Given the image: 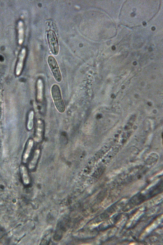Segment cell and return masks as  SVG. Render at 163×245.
<instances>
[{
  "label": "cell",
  "mask_w": 163,
  "mask_h": 245,
  "mask_svg": "<svg viewBox=\"0 0 163 245\" xmlns=\"http://www.w3.org/2000/svg\"><path fill=\"white\" fill-rule=\"evenodd\" d=\"M52 98L57 110L60 113H64L66 108L63 100L60 89L57 85L54 84L51 89Z\"/></svg>",
  "instance_id": "6da1fadb"
},
{
  "label": "cell",
  "mask_w": 163,
  "mask_h": 245,
  "mask_svg": "<svg viewBox=\"0 0 163 245\" xmlns=\"http://www.w3.org/2000/svg\"><path fill=\"white\" fill-rule=\"evenodd\" d=\"M48 62L55 79L57 82H61L62 76L56 60L53 56H50L48 57Z\"/></svg>",
  "instance_id": "7a4b0ae2"
},
{
  "label": "cell",
  "mask_w": 163,
  "mask_h": 245,
  "mask_svg": "<svg viewBox=\"0 0 163 245\" xmlns=\"http://www.w3.org/2000/svg\"><path fill=\"white\" fill-rule=\"evenodd\" d=\"M47 37L52 53L54 55H57L59 50V48L56 35L55 32L52 30L49 31L47 34Z\"/></svg>",
  "instance_id": "3957f363"
},
{
  "label": "cell",
  "mask_w": 163,
  "mask_h": 245,
  "mask_svg": "<svg viewBox=\"0 0 163 245\" xmlns=\"http://www.w3.org/2000/svg\"><path fill=\"white\" fill-rule=\"evenodd\" d=\"M121 147L119 145H117L113 148V149L107 154L106 156L103 158L102 162L103 165L108 163L112 160L117 153L118 152Z\"/></svg>",
  "instance_id": "277c9868"
},
{
  "label": "cell",
  "mask_w": 163,
  "mask_h": 245,
  "mask_svg": "<svg viewBox=\"0 0 163 245\" xmlns=\"http://www.w3.org/2000/svg\"><path fill=\"white\" fill-rule=\"evenodd\" d=\"M44 124L41 120H39L37 122L35 139L37 142L41 141L43 138Z\"/></svg>",
  "instance_id": "5b68a950"
},
{
  "label": "cell",
  "mask_w": 163,
  "mask_h": 245,
  "mask_svg": "<svg viewBox=\"0 0 163 245\" xmlns=\"http://www.w3.org/2000/svg\"><path fill=\"white\" fill-rule=\"evenodd\" d=\"M26 50L25 48L23 49L19 54V59L16 66V75L19 76L20 75L23 66V62L26 55Z\"/></svg>",
  "instance_id": "8992f818"
},
{
  "label": "cell",
  "mask_w": 163,
  "mask_h": 245,
  "mask_svg": "<svg viewBox=\"0 0 163 245\" xmlns=\"http://www.w3.org/2000/svg\"><path fill=\"white\" fill-rule=\"evenodd\" d=\"M37 87V99L39 102H41L43 100L44 91V84L42 80H38Z\"/></svg>",
  "instance_id": "52a82bcc"
},
{
  "label": "cell",
  "mask_w": 163,
  "mask_h": 245,
  "mask_svg": "<svg viewBox=\"0 0 163 245\" xmlns=\"http://www.w3.org/2000/svg\"><path fill=\"white\" fill-rule=\"evenodd\" d=\"M34 141L30 139L28 142L27 146L24 153L23 158V162L24 163H26L28 159L30 156L31 150L33 147Z\"/></svg>",
  "instance_id": "ba28073f"
},
{
  "label": "cell",
  "mask_w": 163,
  "mask_h": 245,
  "mask_svg": "<svg viewBox=\"0 0 163 245\" xmlns=\"http://www.w3.org/2000/svg\"><path fill=\"white\" fill-rule=\"evenodd\" d=\"M21 173L23 181L25 185H28L30 183V179L26 167L21 166L20 167Z\"/></svg>",
  "instance_id": "9c48e42d"
},
{
  "label": "cell",
  "mask_w": 163,
  "mask_h": 245,
  "mask_svg": "<svg viewBox=\"0 0 163 245\" xmlns=\"http://www.w3.org/2000/svg\"><path fill=\"white\" fill-rule=\"evenodd\" d=\"M40 152V151L39 149H37L35 151L33 158L29 164V169H33L36 165L39 157Z\"/></svg>",
  "instance_id": "30bf717a"
},
{
  "label": "cell",
  "mask_w": 163,
  "mask_h": 245,
  "mask_svg": "<svg viewBox=\"0 0 163 245\" xmlns=\"http://www.w3.org/2000/svg\"><path fill=\"white\" fill-rule=\"evenodd\" d=\"M19 43L21 44L24 39L23 25L21 21H19L18 24Z\"/></svg>",
  "instance_id": "8fae6325"
},
{
  "label": "cell",
  "mask_w": 163,
  "mask_h": 245,
  "mask_svg": "<svg viewBox=\"0 0 163 245\" xmlns=\"http://www.w3.org/2000/svg\"><path fill=\"white\" fill-rule=\"evenodd\" d=\"M158 156L156 154H152L148 156L146 159V165L149 166H152L157 161Z\"/></svg>",
  "instance_id": "7c38bea8"
},
{
  "label": "cell",
  "mask_w": 163,
  "mask_h": 245,
  "mask_svg": "<svg viewBox=\"0 0 163 245\" xmlns=\"http://www.w3.org/2000/svg\"><path fill=\"white\" fill-rule=\"evenodd\" d=\"M34 114L33 111H31L29 113L28 116V121L27 124V128L29 130L32 129L34 125Z\"/></svg>",
  "instance_id": "4fadbf2b"
},
{
  "label": "cell",
  "mask_w": 163,
  "mask_h": 245,
  "mask_svg": "<svg viewBox=\"0 0 163 245\" xmlns=\"http://www.w3.org/2000/svg\"><path fill=\"white\" fill-rule=\"evenodd\" d=\"M155 30V27H153L152 28V30L153 31H154Z\"/></svg>",
  "instance_id": "5bb4252c"
},
{
  "label": "cell",
  "mask_w": 163,
  "mask_h": 245,
  "mask_svg": "<svg viewBox=\"0 0 163 245\" xmlns=\"http://www.w3.org/2000/svg\"><path fill=\"white\" fill-rule=\"evenodd\" d=\"M115 46H113L112 47V49L113 50H115Z\"/></svg>",
  "instance_id": "9a60e30c"
},
{
  "label": "cell",
  "mask_w": 163,
  "mask_h": 245,
  "mask_svg": "<svg viewBox=\"0 0 163 245\" xmlns=\"http://www.w3.org/2000/svg\"><path fill=\"white\" fill-rule=\"evenodd\" d=\"M135 15V14L134 13H132L131 15V16L133 17H134Z\"/></svg>",
  "instance_id": "2e32d148"
},
{
  "label": "cell",
  "mask_w": 163,
  "mask_h": 245,
  "mask_svg": "<svg viewBox=\"0 0 163 245\" xmlns=\"http://www.w3.org/2000/svg\"><path fill=\"white\" fill-rule=\"evenodd\" d=\"M143 25H144V26L146 25V22H143Z\"/></svg>",
  "instance_id": "e0dca14e"
}]
</instances>
